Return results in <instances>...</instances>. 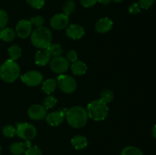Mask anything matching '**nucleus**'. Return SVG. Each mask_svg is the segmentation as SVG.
Returning a JSON list of instances; mask_svg holds the SVG:
<instances>
[{"label": "nucleus", "instance_id": "nucleus-4", "mask_svg": "<svg viewBox=\"0 0 156 155\" xmlns=\"http://www.w3.org/2000/svg\"><path fill=\"white\" fill-rule=\"evenodd\" d=\"M107 103L102 102L101 100H94L88 105L87 112L88 117L94 121H101L107 117L108 114Z\"/></svg>", "mask_w": 156, "mask_h": 155}, {"label": "nucleus", "instance_id": "nucleus-8", "mask_svg": "<svg viewBox=\"0 0 156 155\" xmlns=\"http://www.w3.org/2000/svg\"><path fill=\"white\" fill-rule=\"evenodd\" d=\"M69 67V62L66 58L57 56L52 59L50 62V68L54 72L62 74L68 70Z\"/></svg>", "mask_w": 156, "mask_h": 155}, {"label": "nucleus", "instance_id": "nucleus-22", "mask_svg": "<svg viewBox=\"0 0 156 155\" xmlns=\"http://www.w3.org/2000/svg\"><path fill=\"white\" fill-rule=\"evenodd\" d=\"M47 50H48L51 56H55V57L60 56L63 53V50L59 44H50L47 47Z\"/></svg>", "mask_w": 156, "mask_h": 155}, {"label": "nucleus", "instance_id": "nucleus-34", "mask_svg": "<svg viewBox=\"0 0 156 155\" xmlns=\"http://www.w3.org/2000/svg\"><path fill=\"white\" fill-rule=\"evenodd\" d=\"M129 13L132 14V15H135V14L139 13L140 12V6L138 3H133V5H131L129 9Z\"/></svg>", "mask_w": 156, "mask_h": 155}, {"label": "nucleus", "instance_id": "nucleus-26", "mask_svg": "<svg viewBox=\"0 0 156 155\" xmlns=\"http://www.w3.org/2000/svg\"><path fill=\"white\" fill-rule=\"evenodd\" d=\"M57 103V100L53 96H47L44 101V106L46 109H51L54 107Z\"/></svg>", "mask_w": 156, "mask_h": 155}, {"label": "nucleus", "instance_id": "nucleus-2", "mask_svg": "<svg viewBox=\"0 0 156 155\" xmlns=\"http://www.w3.org/2000/svg\"><path fill=\"white\" fill-rule=\"evenodd\" d=\"M30 40L37 48L47 49L51 44L52 33L47 27H37L31 33Z\"/></svg>", "mask_w": 156, "mask_h": 155}, {"label": "nucleus", "instance_id": "nucleus-5", "mask_svg": "<svg viewBox=\"0 0 156 155\" xmlns=\"http://www.w3.org/2000/svg\"><path fill=\"white\" fill-rule=\"evenodd\" d=\"M16 134L21 139L24 141H30L36 136L37 130L33 125L29 123H18Z\"/></svg>", "mask_w": 156, "mask_h": 155}, {"label": "nucleus", "instance_id": "nucleus-33", "mask_svg": "<svg viewBox=\"0 0 156 155\" xmlns=\"http://www.w3.org/2000/svg\"><path fill=\"white\" fill-rule=\"evenodd\" d=\"M66 59L69 62H75L78 60V54L74 50H70L66 54Z\"/></svg>", "mask_w": 156, "mask_h": 155}, {"label": "nucleus", "instance_id": "nucleus-27", "mask_svg": "<svg viewBox=\"0 0 156 155\" xmlns=\"http://www.w3.org/2000/svg\"><path fill=\"white\" fill-rule=\"evenodd\" d=\"M2 133L5 136L12 138V137L15 136V135L16 134V129L11 125H8L3 128Z\"/></svg>", "mask_w": 156, "mask_h": 155}, {"label": "nucleus", "instance_id": "nucleus-29", "mask_svg": "<svg viewBox=\"0 0 156 155\" xmlns=\"http://www.w3.org/2000/svg\"><path fill=\"white\" fill-rule=\"evenodd\" d=\"M24 155H42V151L37 146H33L25 150Z\"/></svg>", "mask_w": 156, "mask_h": 155}, {"label": "nucleus", "instance_id": "nucleus-12", "mask_svg": "<svg viewBox=\"0 0 156 155\" xmlns=\"http://www.w3.org/2000/svg\"><path fill=\"white\" fill-rule=\"evenodd\" d=\"M67 110L60 109L59 111L50 112L47 116V122L51 126H57L63 122Z\"/></svg>", "mask_w": 156, "mask_h": 155}, {"label": "nucleus", "instance_id": "nucleus-36", "mask_svg": "<svg viewBox=\"0 0 156 155\" xmlns=\"http://www.w3.org/2000/svg\"><path fill=\"white\" fill-rule=\"evenodd\" d=\"M111 0H98V2H99L100 3L103 5H108L111 2Z\"/></svg>", "mask_w": 156, "mask_h": 155}, {"label": "nucleus", "instance_id": "nucleus-15", "mask_svg": "<svg viewBox=\"0 0 156 155\" xmlns=\"http://www.w3.org/2000/svg\"><path fill=\"white\" fill-rule=\"evenodd\" d=\"M112 27L113 21L108 18H103L98 21L95 28L98 33H105L110 31L112 29Z\"/></svg>", "mask_w": 156, "mask_h": 155}, {"label": "nucleus", "instance_id": "nucleus-14", "mask_svg": "<svg viewBox=\"0 0 156 155\" xmlns=\"http://www.w3.org/2000/svg\"><path fill=\"white\" fill-rule=\"evenodd\" d=\"M51 55L49 53L47 49H42V50L37 51L35 55V63L40 66L46 65L50 61Z\"/></svg>", "mask_w": 156, "mask_h": 155}, {"label": "nucleus", "instance_id": "nucleus-28", "mask_svg": "<svg viewBox=\"0 0 156 155\" xmlns=\"http://www.w3.org/2000/svg\"><path fill=\"white\" fill-rule=\"evenodd\" d=\"M9 21L7 13L2 9H0V30L4 29Z\"/></svg>", "mask_w": 156, "mask_h": 155}, {"label": "nucleus", "instance_id": "nucleus-39", "mask_svg": "<svg viewBox=\"0 0 156 155\" xmlns=\"http://www.w3.org/2000/svg\"><path fill=\"white\" fill-rule=\"evenodd\" d=\"M113 1L115 2H117V3H118V2H121L123 1V0H113Z\"/></svg>", "mask_w": 156, "mask_h": 155}, {"label": "nucleus", "instance_id": "nucleus-30", "mask_svg": "<svg viewBox=\"0 0 156 155\" xmlns=\"http://www.w3.org/2000/svg\"><path fill=\"white\" fill-rule=\"evenodd\" d=\"M30 22L32 25L35 26L37 27H42V25L44 23V19L43 17L41 16H35L30 18Z\"/></svg>", "mask_w": 156, "mask_h": 155}, {"label": "nucleus", "instance_id": "nucleus-31", "mask_svg": "<svg viewBox=\"0 0 156 155\" xmlns=\"http://www.w3.org/2000/svg\"><path fill=\"white\" fill-rule=\"evenodd\" d=\"M27 3L34 9H40L44 5V0H27Z\"/></svg>", "mask_w": 156, "mask_h": 155}, {"label": "nucleus", "instance_id": "nucleus-21", "mask_svg": "<svg viewBox=\"0 0 156 155\" xmlns=\"http://www.w3.org/2000/svg\"><path fill=\"white\" fill-rule=\"evenodd\" d=\"M8 52H9V55L11 59L14 61L18 59L21 56V49L17 45H13L9 47Z\"/></svg>", "mask_w": 156, "mask_h": 155}, {"label": "nucleus", "instance_id": "nucleus-10", "mask_svg": "<svg viewBox=\"0 0 156 155\" xmlns=\"http://www.w3.org/2000/svg\"><path fill=\"white\" fill-rule=\"evenodd\" d=\"M69 17L62 14H57L54 15L50 20V25L55 30H62L69 24Z\"/></svg>", "mask_w": 156, "mask_h": 155}, {"label": "nucleus", "instance_id": "nucleus-23", "mask_svg": "<svg viewBox=\"0 0 156 155\" xmlns=\"http://www.w3.org/2000/svg\"><path fill=\"white\" fill-rule=\"evenodd\" d=\"M121 155H143V152L138 147L128 146L124 147L121 152Z\"/></svg>", "mask_w": 156, "mask_h": 155}, {"label": "nucleus", "instance_id": "nucleus-19", "mask_svg": "<svg viewBox=\"0 0 156 155\" xmlns=\"http://www.w3.org/2000/svg\"><path fill=\"white\" fill-rule=\"evenodd\" d=\"M15 37V32L11 28H5L0 31V39L5 42H11Z\"/></svg>", "mask_w": 156, "mask_h": 155}, {"label": "nucleus", "instance_id": "nucleus-37", "mask_svg": "<svg viewBox=\"0 0 156 155\" xmlns=\"http://www.w3.org/2000/svg\"><path fill=\"white\" fill-rule=\"evenodd\" d=\"M24 145H25L26 148H29L30 147H31V145H30V144H31V143L30 142V141H25V142H24Z\"/></svg>", "mask_w": 156, "mask_h": 155}, {"label": "nucleus", "instance_id": "nucleus-32", "mask_svg": "<svg viewBox=\"0 0 156 155\" xmlns=\"http://www.w3.org/2000/svg\"><path fill=\"white\" fill-rule=\"evenodd\" d=\"M155 0H139V5L140 8L144 9H148L153 5Z\"/></svg>", "mask_w": 156, "mask_h": 155}, {"label": "nucleus", "instance_id": "nucleus-13", "mask_svg": "<svg viewBox=\"0 0 156 155\" xmlns=\"http://www.w3.org/2000/svg\"><path fill=\"white\" fill-rule=\"evenodd\" d=\"M66 34L69 37L73 40L80 39L85 34V30L79 24H72L67 28Z\"/></svg>", "mask_w": 156, "mask_h": 155}, {"label": "nucleus", "instance_id": "nucleus-9", "mask_svg": "<svg viewBox=\"0 0 156 155\" xmlns=\"http://www.w3.org/2000/svg\"><path fill=\"white\" fill-rule=\"evenodd\" d=\"M17 35L21 38H27L31 34L32 24L30 21L27 20H21L16 25L15 28Z\"/></svg>", "mask_w": 156, "mask_h": 155}, {"label": "nucleus", "instance_id": "nucleus-11", "mask_svg": "<svg viewBox=\"0 0 156 155\" xmlns=\"http://www.w3.org/2000/svg\"><path fill=\"white\" fill-rule=\"evenodd\" d=\"M27 114L31 119L41 120L47 115V109L41 105H33L29 108Z\"/></svg>", "mask_w": 156, "mask_h": 155}, {"label": "nucleus", "instance_id": "nucleus-25", "mask_svg": "<svg viewBox=\"0 0 156 155\" xmlns=\"http://www.w3.org/2000/svg\"><path fill=\"white\" fill-rule=\"evenodd\" d=\"M75 8H76V4L73 1H68L64 4L63 8H62V11H63L64 15L69 16V15H71L75 10Z\"/></svg>", "mask_w": 156, "mask_h": 155}, {"label": "nucleus", "instance_id": "nucleus-1", "mask_svg": "<svg viewBox=\"0 0 156 155\" xmlns=\"http://www.w3.org/2000/svg\"><path fill=\"white\" fill-rule=\"evenodd\" d=\"M65 116L69 124L76 129L83 127L88 119V112L82 106L71 108L66 111Z\"/></svg>", "mask_w": 156, "mask_h": 155}, {"label": "nucleus", "instance_id": "nucleus-6", "mask_svg": "<svg viewBox=\"0 0 156 155\" xmlns=\"http://www.w3.org/2000/svg\"><path fill=\"white\" fill-rule=\"evenodd\" d=\"M57 84L62 91L66 94H71L76 89V81L73 78L66 74H59L57 77Z\"/></svg>", "mask_w": 156, "mask_h": 155}, {"label": "nucleus", "instance_id": "nucleus-16", "mask_svg": "<svg viewBox=\"0 0 156 155\" xmlns=\"http://www.w3.org/2000/svg\"><path fill=\"white\" fill-rule=\"evenodd\" d=\"M71 143L73 147L76 150H82V149L85 148L88 145V140L85 137L82 136V135H77L74 138H72Z\"/></svg>", "mask_w": 156, "mask_h": 155}, {"label": "nucleus", "instance_id": "nucleus-35", "mask_svg": "<svg viewBox=\"0 0 156 155\" xmlns=\"http://www.w3.org/2000/svg\"><path fill=\"white\" fill-rule=\"evenodd\" d=\"M81 4L85 8H89L93 6L94 5H95V3L97 2L98 0H80Z\"/></svg>", "mask_w": 156, "mask_h": 155}, {"label": "nucleus", "instance_id": "nucleus-7", "mask_svg": "<svg viewBox=\"0 0 156 155\" xmlns=\"http://www.w3.org/2000/svg\"><path fill=\"white\" fill-rule=\"evenodd\" d=\"M21 81L26 85L30 87L37 86L43 80V75L41 73L37 71H30L21 76Z\"/></svg>", "mask_w": 156, "mask_h": 155}, {"label": "nucleus", "instance_id": "nucleus-17", "mask_svg": "<svg viewBox=\"0 0 156 155\" xmlns=\"http://www.w3.org/2000/svg\"><path fill=\"white\" fill-rule=\"evenodd\" d=\"M72 71L76 75H82L87 71V65L82 61H76L73 62L71 67Z\"/></svg>", "mask_w": 156, "mask_h": 155}, {"label": "nucleus", "instance_id": "nucleus-20", "mask_svg": "<svg viewBox=\"0 0 156 155\" xmlns=\"http://www.w3.org/2000/svg\"><path fill=\"white\" fill-rule=\"evenodd\" d=\"M25 145L22 142H15L10 146V151L14 155H21L25 151Z\"/></svg>", "mask_w": 156, "mask_h": 155}, {"label": "nucleus", "instance_id": "nucleus-3", "mask_svg": "<svg viewBox=\"0 0 156 155\" xmlns=\"http://www.w3.org/2000/svg\"><path fill=\"white\" fill-rule=\"evenodd\" d=\"M20 67L15 61L8 59L0 67V78L5 82H13L19 77Z\"/></svg>", "mask_w": 156, "mask_h": 155}, {"label": "nucleus", "instance_id": "nucleus-24", "mask_svg": "<svg viewBox=\"0 0 156 155\" xmlns=\"http://www.w3.org/2000/svg\"><path fill=\"white\" fill-rule=\"evenodd\" d=\"M114 99V93L110 90H105L101 94L100 100L105 103L111 102Z\"/></svg>", "mask_w": 156, "mask_h": 155}, {"label": "nucleus", "instance_id": "nucleus-38", "mask_svg": "<svg viewBox=\"0 0 156 155\" xmlns=\"http://www.w3.org/2000/svg\"><path fill=\"white\" fill-rule=\"evenodd\" d=\"M152 135L155 138H156V125L153 127V129H152Z\"/></svg>", "mask_w": 156, "mask_h": 155}, {"label": "nucleus", "instance_id": "nucleus-40", "mask_svg": "<svg viewBox=\"0 0 156 155\" xmlns=\"http://www.w3.org/2000/svg\"><path fill=\"white\" fill-rule=\"evenodd\" d=\"M1 152H2V147L1 145H0V154H1Z\"/></svg>", "mask_w": 156, "mask_h": 155}, {"label": "nucleus", "instance_id": "nucleus-18", "mask_svg": "<svg viewBox=\"0 0 156 155\" xmlns=\"http://www.w3.org/2000/svg\"><path fill=\"white\" fill-rule=\"evenodd\" d=\"M56 85H57V82H56V80L53 78L47 79L43 84L42 90L47 94H50L56 90Z\"/></svg>", "mask_w": 156, "mask_h": 155}]
</instances>
